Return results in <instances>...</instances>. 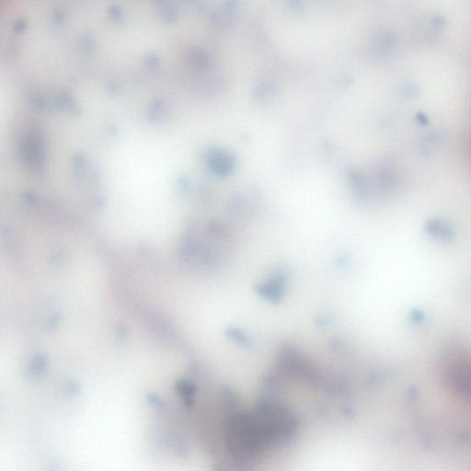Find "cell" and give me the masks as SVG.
<instances>
[{
  "instance_id": "6da1fadb",
  "label": "cell",
  "mask_w": 471,
  "mask_h": 471,
  "mask_svg": "<svg viewBox=\"0 0 471 471\" xmlns=\"http://www.w3.org/2000/svg\"><path fill=\"white\" fill-rule=\"evenodd\" d=\"M295 421L289 412L273 406L262 407L233 419L229 430V449L235 457L256 456L285 439Z\"/></svg>"
}]
</instances>
